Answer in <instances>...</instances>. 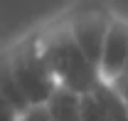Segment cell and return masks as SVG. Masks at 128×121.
Masks as SVG:
<instances>
[{
	"mask_svg": "<svg viewBox=\"0 0 128 121\" xmlns=\"http://www.w3.org/2000/svg\"><path fill=\"white\" fill-rule=\"evenodd\" d=\"M37 40L57 87L69 89L74 94H86L94 89V84L98 82L96 64L74 42L64 20H57L54 25L37 30Z\"/></svg>",
	"mask_w": 128,
	"mask_h": 121,
	"instance_id": "6da1fadb",
	"label": "cell"
},
{
	"mask_svg": "<svg viewBox=\"0 0 128 121\" xmlns=\"http://www.w3.org/2000/svg\"><path fill=\"white\" fill-rule=\"evenodd\" d=\"M2 54L8 59V67L15 77L25 101L30 106L44 104L47 96L57 89V84H54L52 72H49L47 62H44L37 32H30V35L20 37L8 49H2Z\"/></svg>",
	"mask_w": 128,
	"mask_h": 121,
	"instance_id": "7a4b0ae2",
	"label": "cell"
},
{
	"mask_svg": "<svg viewBox=\"0 0 128 121\" xmlns=\"http://www.w3.org/2000/svg\"><path fill=\"white\" fill-rule=\"evenodd\" d=\"M116 13H111L108 8H96V5H74L66 15L62 17L66 30L72 32L74 42L81 47V52L96 64L98 59V52H101V42H104V35L108 30L111 20Z\"/></svg>",
	"mask_w": 128,
	"mask_h": 121,
	"instance_id": "3957f363",
	"label": "cell"
},
{
	"mask_svg": "<svg viewBox=\"0 0 128 121\" xmlns=\"http://www.w3.org/2000/svg\"><path fill=\"white\" fill-rule=\"evenodd\" d=\"M98 82H111L121 74H128V27L126 20L113 15L108 30L104 35L101 52L96 59Z\"/></svg>",
	"mask_w": 128,
	"mask_h": 121,
	"instance_id": "277c9868",
	"label": "cell"
},
{
	"mask_svg": "<svg viewBox=\"0 0 128 121\" xmlns=\"http://www.w3.org/2000/svg\"><path fill=\"white\" fill-rule=\"evenodd\" d=\"M42 106L52 121H81V94L69 89L57 87Z\"/></svg>",
	"mask_w": 128,
	"mask_h": 121,
	"instance_id": "5b68a950",
	"label": "cell"
},
{
	"mask_svg": "<svg viewBox=\"0 0 128 121\" xmlns=\"http://www.w3.org/2000/svg\"><path fill=\"white\" fill-rule=\"evenodd\" d=\"M94 96V101L101 106V111L108 116V121H128V99L118 96L116 91L104 84V82H96L94 89L89 91Z\"/></svg>",
	"mask_w": 128,
	"mask_h": 121,
	"instance_id": "8992f818",
	"label": "cell"
},
{
	"mask_svg": "<svg viewBox=\"0 0 128 121\" xmlns=\"http://www.w3.org/2000/svg\"><path fill=\"white\" fill-rule=\"evenodd\" d=\"M0 94L10 101V106L15 109L20 116L27 111L30 104L25 101V96H22V91H20V87H17V82H15V77H12V72H10L8 59H5L2 52H0Z\"/></svg>",
	"mask_w": 128,
	"mask_h": 121,
	"instance_id": "52a82bcc",
	"label": "cell"
},
{
	"mask_svg": "<svg viewBox=\"0 0 128 121\" xmlns=\"http://www.w3.org/2000/svg\"><path fill=\"white\" fill-rule=\"evenodd\" d=\"M22 121H52L47 116V111H44V106L42 104H37V106H27V111L20 116Z\"/></svg>",
	"mask_w": 128,
	"mask_h": 121,
	"instance_id": "ba28073f",
	"label": "cell"
},
{
	"mask_svg": "<svg viewBox=\"0 0 128 121\" xmlns=\"http://www.w3.org/2000/svg\"><path fill=\"white\" fill-rule=\"evenodd\" d=\"M0 121H20V114L10 106V101L0 94Z\"/></svg>",
	"mask_w": 128,
	"mask_h": 121,
	"instance_id": "9c48e42d",
	"label": "cell"
},
{
	"mask_svg": "<svg viewBox=\"0 0 128 121\" xmlns=\"http://www.w3.org/2000/svg\"><path fill=\"white\" fill-rule=\"evenodd\" d=\"M20 121H22V119H20Z\"/></svg>",
	"mask_w": 128,
	"mask_h": 121,
	"instance_id": "30bf717a",
	"label": "cell"
}]
</instances>
